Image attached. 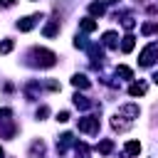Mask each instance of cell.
Masks as SVG:
<instances>
[{
	"mask_svg": "<svg viewBox=\"0 0 158 158\" xmlns=\"http://www.w3.org/2000/svg\"><path fill=\"white\" fill-rule=\"evenodd\" d=\"M153 81H156V84H158V72H156V74H153Z\"/></svg>",
	"mask_w": 158,
	"mask_h": 158,
	"instance_id": "obj_31",
	"label": "cell"
},
{
	"mask_svg": "<svg viewBox=\"0 0 158 158\" xmlns=\"http://www.w3.org/2000/svg\"><path fill=\"white\" fill-rule=\"evenodd\" d=\"M72 84H74L77 89H89V84H91V81H89L84 74H74V77H72Z\"/></svg>",
	"mask_w": 158,
	"mask_h": 158,
	"instance_id": "obj_15",
	"label": "cell"
},
{
	"mask_svg": "<svg viewBox=\"0 0 158 158\" xmlns=\"http://www.w3.org/2000/svg\"><path fill=\"white\" fill-rule=\"evenodd\" d=\"M138 114H141V109H138L136 104H123V106H118V111H116V116H121V118H126V121L138 118Z\"/></svg>",
	"mask_w": 158,
	"mask_h": 158,
	"instance_id": "obj_4",
	"label": "cell"
},
{
	"mask_svg": "<svg viewBox=\"0 0 158 158\" xmlns=\"http://www.w3.org/2000/svg\"><path fill=\"white\" fill-rule=\"evenodd\" d=\"M133 47H136V37H133V35H126L123 42H121V52H131Z\"/></svg>",
	"mask_w": 158,
	"mask_h": 158,
	"instance_id": "obj_19",
	"label": "cell"
},
{
	"mask_svg": "<svg viewBox=\"0 0 158 158\" xmlns=\"http://www.w3.org/2000/svg\"><path fill=\"white\" fill-rule=\"evenodd\" d=\"M57 121H59V123H67V121H69V111H59V114H57Z\"/></svg>",
	"mask_w": 158,
	"mask_h": 158,
	"instance_id": "obj_27",
	"label": "cell"
},
{
	"mask_svg": "<svg viewBox=\"0 0 158 158\" xmlns=\"http://www.w3.org/2000/svg\"><path fill=\"white\" fill-rule=\"evenodd\" d=\"M69 146H74V136H72V133H62V136L57 138V153L64 156V153L69 151Z\"/></svg>",
	"mask_w": 158,
	"mask_h": 158,
	"instance_id": "obj_6",
	"label": "cell"
},
{
	"mask_svg": "<svg viewBox=\"0 0 158 158\" xmlns=\"http://www.w3.org/2000/svg\"><path fill=\"white\" fill-rule=\"evenodd\" d=\"M141 153V143L138 141H128L126 143V156H138Z\"/></svg>",
	"mask_w": 158,
	"mask_h": 158,
	"instance_id": "obj_20",
	"label": "cell"
},
{
	"mask_svg": "<svg viewBox=\"0 0 158 158\" xmlns=\"http://www.w3.org/2000/svg\"><path fill=\"white\" fill-rule=\"evenodd\" d=\"M12 47H15V42H12V40H2V42H0V54H10V52H12Z\"/></svg>",
	"mask_w": 158,
	"mask_h": 158,
	"instance_id": "obj_23",
	"label": "cell"
},
{
	"mask_svg": "<svg viewBox=\"0 0 158 158\" xmlns=\"http://www.w3.org/2000/svg\"><path fill=\"white\" fill-rule=\"evenodd\" d=\"M101 44L109 47V49H116V47H118V35H116V32H104V35H101Z\"/></svg>",
	"mask_w": 158,
	"mask_h": 158,
	"instance_id": "obj_10",
	"label": "cell"
},
{
	"mask_svg": "<svg viewBox=\"0 0 158 158\" xmlns=\"http://www.w3.org/2000/svg\"><path fill=\"white\" fill-rule=\"evenodd\" d=\"M10 116H12V109H5V106H2V109H0V121H5V118H10Z\"/></svg>",
	"mask_w": 158,
	"mask_h": 158,
	"instance_id": "obj_28",
	"label": "cell"
},
{
	"mask_svg": "<svg viewBox=\"0 0 158 158\" xmlns=\"http://www.w3.org/2000/svg\"><path fill=\"white\" fill-rule=\"evenodd\" d=\"M44 153H47V146H44L42 138L35 141V143L30 146V158H44Z\"/></svg>",
	"mask_w": 158,
	"mask_h": 158,
	"instance_id": "obj_9",
	"label": "cell"
},
{
	"mask_svg": "<svg viewBox=\"0 0 158 158\" xmlns=\"http://www.w3.org/2000/svg\"><path fill=\"white\" fill-rule=\"evenodd\" d=\"M141 32L143 35H156L158 32V22H143L141 25Z\"/></svg>",
	"mask_w": 158,
	"mask_h": 158,
	"instance_id": "obj_21",
	"label": "cell"
},
{
	"mask_svg": "<svg viewBox=\"0 0 158 158\" xmlns=\"http://www.w3.org/2000/svg\"><path fill=\"white\" fill-rule=\"evenodd\" d=\"M74 47H79V49H86V47H89L86 37H84V35H77V37H74Z\"/></svg>",
	"mask_w": 158,
	"mask_h": 158,
	"instance_id": "obj_24",
	"label": "cell"
},
{
	"mask_svg": "<svg viewBox=\"0 0 158 158\" xmlns=\"http://www.w3.org/2000/svg\"><path fill=\"white\" fill-rule=\"evenodd\" d=\"M128 126H131V121H123L121 116H114V118H111V128H114V131H126Z\"/></svg>",
	"mask_w": 158,
	"mask_h": 158,
	"instance_id": "obj_16",
	"label": "cell"
},
{
	"mask_svg": "<svg viewBox=\"0 0 158 158\" xmlns=\"http://www.w3.org/2000/svg\"><path fill=\"white\" fill-rule=\"evenodd\" d=\"M89 12H91L94 17H101V15L106 12V5H104V2H91V5H89Z\"/></svg>",
	"mask_w": 158,
	"mask_h": 158,
	"instance_id": "obj_18",
	"label": "cell"
},
{
	"mask_svg": "<svg viewBox=\"0 0 158 158\" xmlns=\"http://www.w3.org/2000/svg\"><path fill=\"white\" fill-rule=\"evenodd\" d=\"M96 151H99L101 156H109V153L114 151V141H111V138H104V141H99V146H96Z\"/></svg>",
	"mask_w": 158,
	"mask_h": 158,
	"instance_id": "obj_14",
	"label": "cell"
},
{
	"mask_svg": "<svg viewBox=\"0 0 158 158\" xmlns=\"http://www.w3.org/2000/svg\"><path fill=\"white\" fill-rule=\"evenodd\" d=\"M81 158H89V156H81Z\"/></svg>",
	"mask_w": 158,
	"mask_h": 158,
	"instance_id": "obj_33",
	"label": "cell"
},
{
	"mask_svg": "<svg viewBox=\"0 0 158 158\" xmlns=\"http://www.w3.org/2000/svg\"><path fill=\"white\" fill-rule=\"evenodd\" d=\"M79 30H81V32H94V30H96V22H94L91 17H84V20H79Z\"/></svg>",
	"mask_w": 158,
	"mask_h": 158,
	"instance_id": "obj_17",
	"label": "cell"
},
{
	"mask_svg": "<svg viewBox=\"0 0 158 158\" xmlns=\"http://www.w3.org/2000/svg\"><path fill=\"white\" fill-rule=\"evenodd\" d=\"M42 32H44V37H54V35L59 32V20H49V22L44 25Z\"/></svg>",
	"mask_w": 158,
	"mask_h": 158,
	"instance_id": "obj_12",
	"label": "cell"
},
{
	"mask_svg": "<svg viewBox=\"0 0 158 158\" xmlns=\"http://www.w3.org/2000/svg\"><path fill=\"white\" fill-rule=\"evenodd\" d=\"M17 0H0V10H5V7H12Z\"/></svg>",
	"mask_w": 158,
	"mask_h": 158,
	"instance_id": "obj_29",
	"label": "cell"
},
{
	"mask_svg": "<svg viewBox=\"0 0 158 158\" xmlns=\"http://www.w3.org/2000/svg\"><path fill=\"white\" fill-rule=\"evenodd\" d=\"M121 25H123V27H126V30H133V25H136V20H133V17H131V15H126V17H123V20H121Z\"/></svg>",
	"mask_w": 158,
	"mask_h": 158,
	"instance_id": "obj_25",
	"label": "cell"
},
{
	"mask_svg": "<svg viewBox=\"0 0 158 158\" xmlns=\"http://www.w3.org/2000/svg\"><path fill=\"white\" fill-rule=\"evenodd\" d=\"M109 2H118V0H109Z\"/></svg>",
	"mask_w": 158,
	"mask_h": 158,
	"instance_id": "obj_32",
	"label": "cell"
},
{
	"mask_svg": "<svg viewBox=\"0 0 158 158\" xmlns=\"http://www.w3.org/2000/svg\"><path fill=\"white\" fill-rule=\"evenodd\" d=\"M15 133H17V126L12 123V118L0 121V138H15Z\"/></svg>",
	"mask_w": 158,
	"mask_h": 158,
	"instance_id": "obj_7",
	"label": "cell"
},
{
	"mask_svg": "<svg viewBox=\"0 0 158 158\" xmlns=\"http://www.w3.org/2000/svg\"><path fill=\"white\" fill-rule=\"evenodd\" d=\"M77 128L81 133H89V136L99 133V116H84V118H79L77 121Z\"/></svg>",
	"mask_w": 158,
	"mask_h": 158,
	"instance_id": "obj_3",
	"label": "cell"
},
{
	"mask_svg": "<svg viewBox=\"0 0 158 158\" xmlns=\"http://www.w3.org/2000/svg\"><path fill=\"white\" fill-rule=\"evenodd\" d=\"M156 59H158V44H146L143 49H141V54H138V64L141 67H153L156 64Z\"/></svg>",
	"mask_w": 158,
	"mask_h": 158,
	"instance_id": "obj_2",
	"label": "cell"
},
{
	"mask_svg": "<svg viewBox=\"0 0 158 158\" xmlns=\"http://www.w3.org/2000/svg\"><path fill=\"white\" fill-rule=\"evenodd\" d=\"M74 106H77V109H81V111H86V109H91L94 104H91L84 94H74Z\"/></svg>",
	"mask_w": 158,
	"mask_h": 158,
	"instance_id": "obj_11",
	"label": "cell"
},
{
	"mask_svg": "<svg viewBox=\"0 0 158 158\" xmlns=\"http://www.w3.org/2000/svg\"><path fill=\"white\" fill-rule=\"evenodd\" d=\"M146 89H148V86H146L143 81H133V84L128 86V94H131V96H143Z\"/></svg>",
	"mask_w": 158,
	"mask_h": 158,
	"instance_id": "obj_13",
	"label": "cell"
},
{
	"mask_svg": "<svg viewBox=\"0 0 158 158\" xmlns=\"http://www.w3.org/2000/svg\"><path fill=\"white\" fill-rule=\"evenodd\" d=\"M47 114H49V109H47V106H44V104H42V106H40V109H37V118H40V121H42V118H44V116H47Z\"/></svg>",
	"mask_w": 158,
	"mask_h": 158,
	"instance_id": "obj_26",
	"label": "cell"
},
{
	"mask_svg": "<svg viewBox=\"0 0 158 158\" xmlns=\"http://www.w3.org/2000/svg\"><path fill=\"white\" fill-rule=\"evenodd\" d=\"M0 158H5V151H2V146H0Z\"/></svg>",
	"mask_w": 158,
	"mask_h": 158,
	"instance_id": "obj_30",
	"label": "cell"
},
{
	"mask_svg": "<svg viewBox=\"0 0 158 158\" xmlns=\"http://www.w3.org/2000/svg\"><path fill=\"white\" fill-rule=\"evenodd\" d=\"M86 52H89V59H91V64L99 69V67L104 64V49H101V44H89V47H86Z\"/></svg>",
	"mask_w": 158,
	"mask_h": 158,
	"instance_id": "obj_5",
	"label": "cell"
},
{
	"mask_svg": "<svg viewBox=\"0 0 158 158\" xmlns=\"http://www.w3.org/2000/svg\"><path fill=\"white\" fill-rule=\"evenodd\" d=\"M37 20H42V15H30V17H22V20H17V30H20V32H30V30L37 25Z\"/></svg>",
	"mask_w": 158,
	"mask_h": 158,
	"instance_id": "obj_8",
	"label": "cell"
},
{
	"mask_svg": "<svg viewBox=\"0 0 158 158\" xmlns=\"http://www.w3.org/2000/svg\"><path fill=\"white\" fill-rule=\"evenodd\" d=\"M116 74H118V77H123V79H133V72H131L128 67H123V64H118V67H116Z\"/></svg>",
	"mask_w": 158,
	"mask_h": 158,
	"instance_id": "obj_22",
	"label": "cell"
},
{
	"mask_svg": "<svg viewBox=\"0 0 158 158\" xmlns=\"http://www.w3.org/2000/svg\"><path fill=\"white\" fill-rule=\"evenodd\" d=\"M30 57H32V64L35 67H54L57 64V54L52 49H44V47H32L30 49Z\"/></svg>",
	"mask_w": 158,
	"mask_h": 158,
	"instance_id": "obj_1",
	"label": "cell"
}]
</instances>
